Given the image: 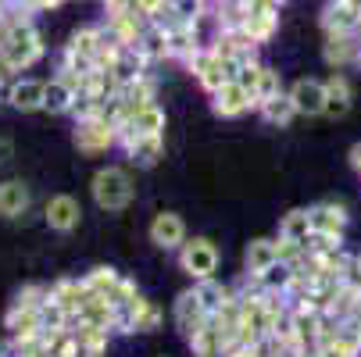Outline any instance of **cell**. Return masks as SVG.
<instances>
[{
    "label": "cell",
    "instance_id": "obj_15",
    "mask_svg": "<svg viewBox=\"0 0 361 357\" xmlns=\"http://www.w3.org/2000/svg\"><path fill=\"white\" fill-rule=\"evenodd\" d=\"M47 225L54 229V232H72L82 218V208H79V200L68 196V193H58V196H50L47 200Z\"/></svg>",
    "mask_w": 361,
    "mask_h": 357
},
{
    "label": "cell",
    "instance_id": "obj_41",
    "mask_svg": "<svg viewBox=\"0 0 361 357\" xmlns=\"http://www.w3.org/2000/svg\"><path fill=\"white\" fill-rule=\"evenodd\" d=\"M11 150H15V146H11L8 139H0V165H4V161L11 158Z\"/></svg>",
    "mask_w": 361,
    "mask_h": 357
},
{
    "label": "cell",
    "instance_id": "obj_30",
    "mask_svg": "<svg viewBox=\"0 0 361 357\" xmlns=\"http://www.w3.org/2000/svg\"><path fill=\"white\" fill-rule=\"evenodd\" d=\"M82 279L90 282V289H93L97 296H104V300H111V296L118 293V286H122V275H118L115 268H93V272H86Z\"/></svg>",
    "mask_w": 361,
    "mask_h": 357
},
{
    "label": "cell",
    "instance_id": "obj_24",
    "mask_svg": "<svg viewBox=\"0 0 361 357\" xmlns=\"http://www.w3.org/2000/svg\"><path fill=\"white\" fill-rule=\"evenodd\" d=\"M75 108V89L68 79L54 75V79H47V93H43V111L50 115H72Z\"/></svg>",
    "mask_w": 361,
    "mask_h": 357
},
{
    "label": "cell",
    "instance_id": "obj_8",
    "mask_svg": "<svg viewBox=\"0 0 361 357\" xmlns=\"http://www.w3.org/2000/svg\"><path fill=\"white\" fill-rule=\"evenodd\" d=\"M186 68H190V75L200 82L204 93H215V89H222V86L229 82V75H226V68H222V58L212 50V43H204L197 54L186 61Z\"/></svg>",
    "mask_w": 361,
    "mask_h": 357
},
{
    "label": "cell",
    "instance_id": "obj_19",
    "mask_svg": "<svg viewBox=\"0 0 361 357\" xmlns=\"http://www.w3.org/2000/svg\"><path fill=\"white\" fill-rule=\"evenodd\" d=\"M322 58L329 68H343L347 61H357V32H326Z\"/></svg>",
    "mask_w": 361,
    "mask_h": 357
},
{
    "label": "cell",
    "instance_id": "obj_28",
    "mask_svg": "<svg viewBox=\"0 0 361 357\" xmlns=\"http://www.w3.org/2000/svg\"><path fill=\"white\" fill-rule=\"evenodd\" d=\"M193 289H197V296H200V303H204V308H208L212 315L222 308V303L236 293L233 286H222L219 279H200V282H193Z\"/></svg>",
    "mask_w": 361,
    "mask_h": 357
},
{
    "label": "cell",
    "instance_id": "obj_23",
    "mask_svg": "<svg viewBox=\"0 0 361 357\" xmlns=\"http://www.w3.org/2000/svg\"><path fill=\"white\" fill-rule=\"evenodd\" d=\"M361 18L347 0H329L322 8V32H357Z\"/></svg>",
    "mask_w": 361,
    "mask_h": 357
},
{
    "label": "cell",
    "instance_id": "obj_1",
    "mask_svg": "<svg viewBox=\"0 0 361 357\" xmlns=\"http://www.w3.org/2000/svg\"><path fill=\"white\" fill-rule=\"evenodd\" d=\"M43 54H47V43H43L39 29L32 25V18L11 22L8 39L0 43V61L8 65V72H11V75H15V72H25V68H32Z\"/></svg>",
    "mask_w": 361,
    "mask_h": 357
},
{
    "label": "cell",
    "instance_id": "obj_33",
    "mask_svg": "<svg viewBox=\"0 0 361 357\" xmlns=\"http://www.w3.org/2000/svg\"><path fill=\"white\" fill-rule=\"evenodd\" d=\"M279 93H283V79H279V72L262 68V82H257V93H254V111H262V104H269V100L279 96Z\"/></svg>",
    "mask_w": 361,
    "mask_h": 357
},
{
    "label": "cell",
    "instance_id": "obj_21",
    "mask_svg": "<svg viewBox=\"0 0 361 357\" xmlns=\"http://www.w3.org/2000/svg\"><path fill=\"white\" fill-rule=\"evenodd\" d=\"M32 203V193L22 179H4L0 182V218H22Z\"/></svg>",
    "mask_w": 361,
    "mask_h": 357
},
{
    "label": "cell",
    "instance_id": "obj_20",
    "mask_svg": "<svg viewBox=\"0 0 361 357\" xmlns=\"http://www.w3.org/2000/svg\"><path fill=\"white\" fill-rule=\"evenodd\" d=\"M43 93H47L43 79H18L8 86V104L15 111H43Z\"/></svg>",
    "mask_w": 361,
    "mask_h": 357
},
{
    "label": "cell",
    "instance_id": "obj_22",
    "mask_svg": "<svg viewBox=\"0 0 361 357\" xmlns=\"http://www.w3.org/2000/svg\"><path fill=\"white\" fill-rule=\"evenodd\" d=\"M118 136H136V139H150V136H165V111L158 104H147L143 111H136V118L118 129Z\"/></svg>",
    "mask_w": 361,
    "mask_h": 357
},
{
    "label": "cell",
    "instance_id": "obj_18",
    "mask_svg": "<svg viewBox=\"0 0 361 357\" xmlns=\"http://www.w3.org/2000/svg\"><path fill=\"white\" fill-rule=\"evenodd\" d=\"M307 218H312V229L315 232H333V236H343L350 215L343 203H333V200H322L315 208H307Z\"/></svg>",
    "mask_w": 361,
    "mask_h": 357
},
{
    "label": "cell",
    "instance_id": "obj_38",
    "mask_svg": "<svg viewBox=\"0 0 361 357\" xmlns=\"http://www.w3.org/2000/svg\"><path fill=\"white\" fill-rule=\"evenodd\" d=\"M32 4V11H54V8H61L65 0H29Z\"/></svg>",
    "mask_w": 361,
    "mask_h": 357
},
{
    "label": "cell",
    "instance_id": "obj_27",
    "mask_svg": "<svg viewBox=\"0 0 361 357\" xmlns=\"http://www.w3.org/2000/svg\"><path fill=\"white\" fill-rule=\"evenodd\" d=\"M279 261L276 253V239H250L247 253H243V272H265Z\"/></svg>",
    "mask_w": 361,
    "mask_h": 357
},
{
    "label": "cell",
    "instance_id": "obj_3",
    "mask_svg": "<svg viewBox=\"0 0 361 357\" xmlns=\"http://www.w3.org/2000/svg\"><path fill=\"white\" fill-rule=\"evenodd\" d=\"M97 50H100V25H82V29H75L72 39H68L65 50H61L58 72H72V75L97 72Z\"/></svg>",
    "mask_w": 361,
    "mask_h": 357
},
{
    "label": "cell",
    "instance_id": "obj_6",
    "mask_svg": "<svg viewBox=\"0 0 361 357\" xmlns=\"http://www.w3.org/2000/svg\"><path fill=\"white\" fill-rule=\"evenodd\" d=\"M75 146L82 150V154H104V150L118 146V125L108 122L104 115H97V118H82L75 122V132H72Z\"/></svg>",
    "mask_w": 361,
    "mask_h": 357
},
{
    "label": "cell",
    "instance_id": "obj_44",
    "mask_svg": "<svg viewBox=\"0 0 361 357\" xmlns=\"http://www.w3.org/2000/svg\"><path fill=\"white\" fill-rule=\"evenodd\" d=\"M357 65H361V32H357Z\"/></svg>",
    "mask_w": 361,
    "mask_h": 357
},
{
    "label": "cell",
    "instance_id": "obj_26",
    "mask_svg": "<svg viewBox=\"0 0 361 357\" xmlns=\"http://www.w3.org/2000/svg\"><path fill=\"white\" fill-rule=\"evenodd\" d=\"M190 350H193V357H226L229 343H226V336L219 332V325L208 322V325H204V329L190 339Z\"/></svg>",
    "mask_w": 361,
    "mask_h": 357
},
{
    "label": "cell",
    "instance_id": "obj_45",
    "mask_svg": "<svg viewBox=\"0 0 361 357\" xmlns=\"http://www.w3.org/2000/svg\"><path fill=\"white\" fill-rule=\"evenodd\" d=\"M276 4H279V8H283V4H286V0H276Z\"/></svg>",
    "mask_w": 361,
    "mask_h": 357
},
{
    "label": "cell",
    "instance_id": "obj_16",
    "mask_svg": "<svg viewBox=\"0 0 361 357\" xmlns=\"http://www.w3.org/2000/svg\"><path fill=\"white\" fill-rule=\"evenodd\" d=\"M118 146L129 154L133 165L140 168H154L165 154V136H150V139H136V136H118Z\"/></svg>",
    "mask_w": 361,
    "mask_h": 357
},
{
    "label": "cell",
    "instance_id": "obj_37",
    "mask_svg": "<svg viewBox=\"0 0 361 357\" xmlns=\"http://www.w3.org/2000/svg\"><path fill=\"white\" fill-rule=\"evenodd\" d=\"M343 282H350V286H357V289H361V253H350V258H347Z\"/></svg>",
    "mask_w": 361,
    "mask_h": 357
},
{
    "label": "cell",
    "instance_id": "obj_17",
    "mask_svg": "<svg viewBox=\"0 0 361 357\" xmlns=\"http://www.w3.org/2000/svg\"><path fill=\"white\" fill-rule=\"evenodd\" d=\"M50 296H54L61 308L72 315V322L79 318V311H82V303L93 296V289H90V282L86 279H58L54 286H50Z\"/></svg>",
    "mask_w": 361,
    "mask_h": 357
},
{
    "label": "cell",
    "instance_id": "obj_13",
    "mask_svg": "<svg viewBox=\"0 0 361 357\" xmlns=\"http://www.w3.org/2000/svg\"><path fill=\"white\" fill-rule=\"evenodd\" d=\"M150 243L161 250H179L186 243V225L176 211H158L150 222Z\"/></svg>",
    "mask_w": 361,
    "mask_h": 357
},
{
    "label": "cell",
    "instance_id": "obj_7",
    "mask_svg": "<svg viewBox=\"0 0 361 357\" xmlns=\"http://www.w3.org/2000/svg\"><path fill=\"white\" fill-rule=\"evenodd\" d=\"M172 318H176V329L183 332V339L190 343L204 325L212 322V311L200 303V296H197V289H186V293H179L176 296V308H172Z\"/></svg>",
    "mask_w": 361,
    "mask_h": 357
},
{
    "label": "cell",
    "instance_id": "obj_29",
    "mask_svg": "<svg viewBox=\"0 0 361 357\" xmlns=\"http://www.w3.org/2000/svg\"><path fill=\"white\" fill-rule=\"evenodd\" d=\"M72 336L79 346H90V350H108V339H111V329H100L93 322H72Z\"/></svg>",
    "mask_w": 361,
    "mask_h": 357
},
{
    "label": "cell",
    "instance_id": "obj_35",
    "mask_svg": "<svg viewBox=\"0 0 361 357\" xmlns=\"http://www.w3.org/2000/svg\"><path fill=\"white\" fill-rule=\"evenodd\" d=\"M304 246H307V253H329V250H340L343 246V236H333V232H307L304 236Z\"/></svg>",
    "mask_w": 361,
    "mask_h": 357
},
{
    "label": "cell",
    "instance_id": "obj_39",
    "mask_svg": "<svg viewBox=\"0 0 361 357\" xmlns=\"http://www.w3.org/2000/svg\"><path fill=\"white\" fill-rule=\"evenodd\" d=\"M118 8H136V0H104V11H118Z\"/></svg>",
    "mask_w": 361,
    "mask_h": 357
},
{
    "label": "cell",
    "instance_id": "obj_11",
    "mask_svg": "<svg viewBox=\"0 0 361 357\" xmlns=\"http://www.w3.org/2000/svg\"><path fill=\"white\" fill-rule=\"evenodd\" d=\"M104 25L122 39V43H129V46H136L140 39H143V32H147V25H150V18L140 11V8H118V11H108V18H104Z\"/></svg>",
    "mask_w": 361,
    "mask_h": 357
},
{
    "label": "cell",
    "instance_id": "obj_2",
    "mask_svg": "<svg viewBox=\"0 0 361 357\" xmlns=\"http://www.w3.org/2000/svg\"><path fill=\"white\" fill-rule=\"evenodd\" d=\"M90 193L97 200V208H104V211H126L129 203H133V175L118 165H108V168H100L93 179H90Z\"/></svg>",
    "mask_w": 361,
    "mask_h": 357
},
{
    "label": "cell",
    "instance_id": "obj_32",
    "mask_svg": "<svg viewBox=\"0 0 361 357\" xmlns=\"http://www.w3.org/2000/svg\"><path fill=\"white\" fill-rule=\"evenodd\" d=\"M307 232H312V218H307V208L286 211V215L279 218V236H286V239H300V243H304Z\"/></svg>",
    "mask_w": 361,
    "mask_h": 357
},
{
    "label": "cell",
    "instance_id": "obj_9",
    "mask_svg": "<svg viewBox=\"0 0 361 357\" xmlns=\"http://www.w3.org/2000/svg\"><path fill=\"white\" fill-rule=\"evenodd\" d=\"M276 29H279V4H276V0H250L243 32L262 46V43H269L276 36Z\"/></svg>",
    "mask_w": 361,
    "mask_h": 357
},
{
    "label": "cell",
    "instance_id": "obj_36",
    "mask_svg": "<svg viewBox=\"0 0 361 357\" xmlns=\"http://www.w3.org/2000/svg\"><path fill=\"white\" fill-rule=\"evenodd\" d=\"M262 68H265L262 61H250V65H243L240 75H236V82L250 93V100H254V93H257V82H262Z\"/></svg>",
    "mask_w": 361,
    "mask_h": 357
},
{
    "label": "cell",
    "instance_id": "obj_42",
    "mask_svg": "<svg viewBox=\"0 0 361 357\" xmlns=\"http://www.w3.org/2000/svg\"><path fill=\"white\" fill-rule=\"evenodd\" d=\"M8 29H11V22H8V15H0V43L8 39Z\"/></svg>",
    "mask_w": 361,
    "mask_h": 357
},
{
    "label": "cell",
    "instance_id": "obj_5",
    "mask_svg": "<svg viewBox=\"0 0 361 357\" xmlns=\"http://www.w3.org/2000/svg\"><path fill=\"white\" fill-rule=\"evenodd\" d=\"M179 268L200 282V279H215L219 272V246L208 239V236H193L179 246Z\"/></svg>",
    "mask_w": 361,
    "mask_h": 357
},
{
    "label": "cell",
    "instance_id": "obj_14",
    "mask_svg": "<svg viewBox=\"0 0 361 357\" xmlns=\"http://www.w3.org/2000/svg\"><path fill=\"white\" fill-rule=\"evenodd\" d=\"M4 329L15 339L43 336V315H39V308H29V303H11L8 315H4Z\"/></svg>",
    "mask_w": 361,
    "mask_h": 357
},
{
    "label": "cell",
    "instance_id": "obj_34",
    "mask_svg": "<svg viewBox=\"0 0 361 357\" xmlns=\"http://www.w3.org/2000/svg\"><path fill=\"white\" fill-rule=\"evenodd\" d=\"M276 253H279V261H283V265L297 268V265L307 258V246H304L300 239H286V236H279V239H276Z\"/></svg>",
    "mask_w": 361,
    "mask_h": 357
},
{
    "label": "cell",
    "instance_id": "obj_25",
    "mask_svg": "<svg viewBox=\"0 0 361 357\" xmlns=\"http://www.w3.org/2000/svg\"><path fill=\"white\" fill-rule=\"evenodd\" d=\"M350 82H347V75H340V72H333L329 79H326V118H343L347 111H350Z\"/></svg>",
    "mask_w": 361,
    "mask_h": 357
},
{
    "label": "cell",
    "instance_id": "obj_10",
    "mask_svg": "<svg viewBox=\"0 0 361 357\" xmlns=\"http://www.w3.org/2000/svg\"><path fill=\"white\" fill-rule=\"evenodd\" d=\"M286 93L293 100L297 115H307V118L326 115V82H319V79H297Z\"/></svg>",
    "mask_w": 361,
    "mask_h": 357
},
{
    "label": "cell",
    "instance_id": "obj_12",
    "mask_svg": "<svg viewBox=\"0 0 361 357\" xmlns=\"http://www.w3.org/2000/svg\"><path fill=\"white\" fill-rule=\"evenodd\" d=\"M250 108H254V100H250V93H247L236 79H229L222 89L212 93V111H215L219 118H240V115L250 111Z\"/></svg>",
    "mask_w": 361,
    "mask_h": 357
},
{
    "label": "cell",
    "instance_id": "obj_40",
    "mask_svg": "<svg viewBox=\"0 0 361 357\" xmlns=\"http://www.w3.org/2000/svg\"><path fill=\"white\" fill-rule=\"evenodd\" d=\"M350 165H354V172L361 175V143H354V146H350Z\"/></svg>",
    "mask_w": 361,
    "mask_h": 357
},
{
    "label": "cell",
    "instance_id": "obj_31",
    "mask_svg": "<svg viewBox=\"0 0 361 357\" xmlns=\"http://www.w3.org/2000/svg\"><path fill=\"white\" fill-rule=\"evenodd\" d=\"M293 115H297V108H293L290 93H279V96L269 100V104H262V118H265L269 125H290Z\"/></svg>",
    "mask_w": 361,
    "mask_h": 357
},
{
    "label": "cell",
    "instance_id": "obj_46",
    "mask_svg": "<svg viewBox=\"0 0 361 357\" xmlns=\"http://www.w3.org/2000/svg\"><path fill=\"white\" fill-rule=\"evenodd\" d=\"M0 343H4V339H0Z\"/></svg>",
    "mask_w": 361,
    "mask_h": 357
},
{
    "label": "cell",
    "instance_id": "obj_43",
    "mask_svg": "<svg viewBox=\"0 0 361 357\" xmlns=\"http://www.w3.org/2000/svg\"><path fill=\"white\" fill-rule=\"evenodd\" d=\"M222 4H243V8H247V4H250V0H222Z\"/></svg>",
    "mask_w": 361,
    "mask_h": 357
},
{
    "label": "cell",
    "instance_id": "obj_4",
    "mask_svg": "<svg viewBox=\"0 0 361 357\" xmlns=\"http://www.w3.org/2000/svg\"><path fill=\"white\" fill-rule=\"evenodd\" d=\"M272 336V311L265 293H240V343H262Z\"/></svg>",
    "mask_w": 361,
    "mask_h": 357
}]
</instances>
